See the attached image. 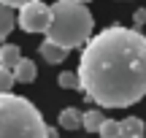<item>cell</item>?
I'll use <instances>...</instances> for the list:
<instances>
[{"label":"cell","instance_id":"obj_1","mask_svg":"<svg viewBox=\"0 0 146 138\" xmlns=\"http://www.w3.org/2000/svg\"><path fill=\"white\" fill-rule=\"evenodd\" d=\"M78 90L100 108H130L146 98V35L111 25L84 43Z\"/></svg>","mask_w":146,"mask_h":138},{"label":"cell","instance_id":"obj_2","mask_svg":"<svg viewBox=\"0 0 146 138\" xmlns=\"http://www.w3.org/2000/svg\"><path fill=\"white\" fill-rule=\"evenodd\" d=\"M92 14L84 3H76V0H57L52 5V22H49L46 38L54 41L62 49H76L84 46V43L92 38Z\"/></svg>","mask_w":146,"mask_h":138},{"label":"cell","instance_id":"obj_3","mask_svg":"<svg viewBox=\"0 0 146 138\" xmlns=\"http://www.w3.org/2000/svg\"><path fill=\"white\" fill-rule=\"evenodd\" d=\"M46 127L43 114L27 98L0 95V138H46Z\"/></svg>","mask_w":146,"mask_h":138},{"label":"cell","instance_id":"obj_4","mask_svg":"<svg viewBox=\"0 0 146 138\" xmlns=\"http://www.w3.org/2000/svg\"><path fill=\"white\" fill-rule=\"evenodd\" d=\"M49 22H52V5H46L43 0H33V3H25L16 14V25L25 33H43L46 35Z\"/></svg>","mask_w":146,"mask_h":138},{"label":"cell","instance_id":"obj_5","mask_svg":"<svg viewBox=\"0 0 146 138\" xmlns=\"http://www.w3.org/2000/svg\"><path fill=\"white\" fill-rule=\"evenodd\" d=\"M14 81H19V84H33L35 81V76H38V68H35V62L33 60H27V57H22L19 62L14 65Z\"/></svg>","mask_w":146,"mask_h":138},{"label":"cell","instance_id":"obj_6","mask_svg":"<svg viewBox=\"0 0 146 138\" xmlns=\"http://www.w3.org/2000/svg\"><path fill=\"white\" fill-rule=\"evenodd\" d=\"M38 52H41V57L46 60V62H52V65L65 62V60H68V49L57 46V43H54V41H49V38L41 43V49H38Z\"/></svg>","mask_w":146,"mask_h":138},{"label":"cell","instance_id":"obj_7","mask_svg":"<svg viewBox=\"0 0 146 138\" xmlns=\"http://www.w3.org/2000/svg\"><path fill=\"white\" fill-rule=\"evenodd\" d=\"M119 138H146V127L138 117H127L125 122H119Z\"/></svg>","mask_w":146,"mask_h":138},{"label":"cell","instance_id":"obj_8","mask_svg":"<svg viewBox=\"0 0 146 138\" xmlns=\"http://www.w3.org/2000/svg\"><path fill=\"white\" fill-rule=\"evenodd\" d=\"M81 114L84 111H78V108H73V106L62 108L60 117H57L60 127H62V130H78V127H81Z\"/></svg>","mask_w":146,"mask_h":138},{"label":"cell","instance_id":"obj_9","mask_svg":"<svg viewBox=\"0 0 146 138\" xmlns=\"http://www.w3.org/2000/svg\"><path fill=\"white\" fill-rule=\"evenodd\" d=\"M22 60V49L16 46V43H3L0 46V65L8 70H14V65Z\"/></svg>","mask_w":146,"mask_h":138},{"label":"cell","instance_id":"obj_10","mask_svg":"<svg viewBox=\"0 0 146 138\" xmlns=\"http://www.w3.org/2000/svg\"><path fill=\"white\" fill-rule=\"evenodd\" d=\"M14 27H16V14H14V8L0 3V41L8 38Z\"/></svg>","mask_w":146,"mask_h":138},{"label":"cell","instance_id":"obj_11","mask_svg":"<svg viewBox=\"0 0 146 138\" xmlns=\"http://www.w3.org/2000/svg\"><path fill=\"white\" fill-rule=\"evenodd\" d=\"M103 114L98 111V108H89V111H84L81 114V127L87 130V133H98V127H100V122H103Z\"/></svg>","mask_w":146,"mask_h":138},{"label":"cell","instance_id":"obj_12","mask_svg":"<svg viewBox=\"0 0 146 138\" xmlns=\"http://www.w3.org/2000/svg\"><path fill=\"white\" fill-rule=\"evenodd\" d=\"M119 122L116 119H103L100 122V127H98V133H100V138H119Z\"/></svg>","mask_w":146,"mask_h":138},{"label":"cell","instance_id":"obj_13","mask_svg":"<svg viewBox=\"0 0 146 138\" xmlns=\"http://www.w3.org/2000/svg\"><path fill=\"white\" fill-rule=\"evenodd\" d=\"M14 73H11L8 68H3V65H0V95H3V92H11L14 90Z\"/></svg>","mask_w":146,"mask_h":138},{"label":"cell","instance_id":"obj_14","mask_svg":"<svg viewBox=\"0 0 146 138\" xmlns=\"http://www.w3.org/2000/svg\"><path fill=\"white\" fill-rule=\"evenodd\" d=\"M60 87H62V90H78L76 70H65V73H60Z\"/></svg>","mask_w":146,"mask_h":138},{"label":"cell","instance_id":"obj_15","mask_svg":"<svg viewBox=\"0 0 146 138\" xmlns=\"http://www.w3.org/2000/svg\"><path fill=\"white\" fill-rule=\"evenodd\" d=\"M133 22H135V30H138L141 25H146V8H138L135 16H133Z\"/></svg>","mask_w":146,"mask_h":138},{"label":"cell","instance_id":"obj_16","mask_svg":"<svg viewBox=\"0 0 146 138\" xmlns=\"http://www.w3.org/2000/svg\"><path fill=\"white\" fill-rule=\"evenodd\" d=\"M3 5H11V8H22L25 3H33V0H0Z\"/></svg>","mask_w":146,"mask_h":138},{"label":"cell","instance_id":"obj_17","mask_svg":"<svg viewBox=\"0 0 146 138\" xmlns=\"http://www.w3.org/2000/svg\"><path fill=\"white\" fill-rule=\"evenodd\" d=\"M46 138H60V133H57V127H46Z\"/></svg>","mask_w":146,"mask_h":138},{"label":"cell","instance_id":"obj_18","mask_svg":"<svg viewBox=\"0 0 146 138\" xmlns=\"http://www.w3.org/2000/svg\"><path fill=\"white\" fill-rule=\"evenodd\" d=\"M76 3H84V5H87V3H92V0H76Z\"/></svg>","mask_w":146,"mask_h":138}]
</instances>
